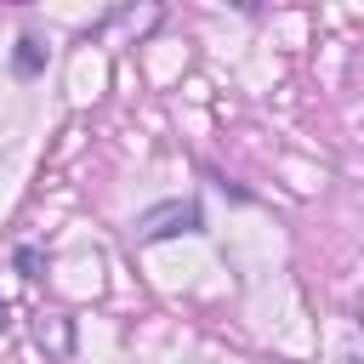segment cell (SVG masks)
Wrapping results in <instances>:
<instances>
[{
  "label": "cell",
  "instance_id": "obj_3",
  "mask_svg": "<svg viewBox=\"0 0 364 364\" xmlns=\"http://www.w3.org/2000/svg\"><path fill=\"white\" fill-rule=\"evenodd\" d=\"M0 330H6V301H0Z\"/></svg>",
  "mask_w": 364,
  "mask_h": 364
},
{
  "label": "cell",
  "instance_id": "obj_2",
  "mask_svg": "<svg viewBox=\"0 0 364 364\" xmlns=\"http://www.w3.org/2000/svg\"><path fill=\"white\" fill-rule=\"evenodd\" d=\"M40 63H46L40 40H17V57H11V68H17V74H40Z\"/></svg>",
  "mask_w": 364,
  "mask_h": 364
},
{
  "label": "cell",
  "instance_id": "obj_1",
  "mask_svg": "<svg viewBox=\"0 0 364 364\" xmlns=\"http://www.w3.org/2000/svg\"><path fill=\"white\" fill-rule=\"evenodd\" d=\"M199 228H205V216H199V205H193V199L154 205V210H142V216H136V239H142V245H154V239H176V233H199Z\"/></svg>",
  "mask_w": 364,
  "mask_h": 364
}]
</instances>
